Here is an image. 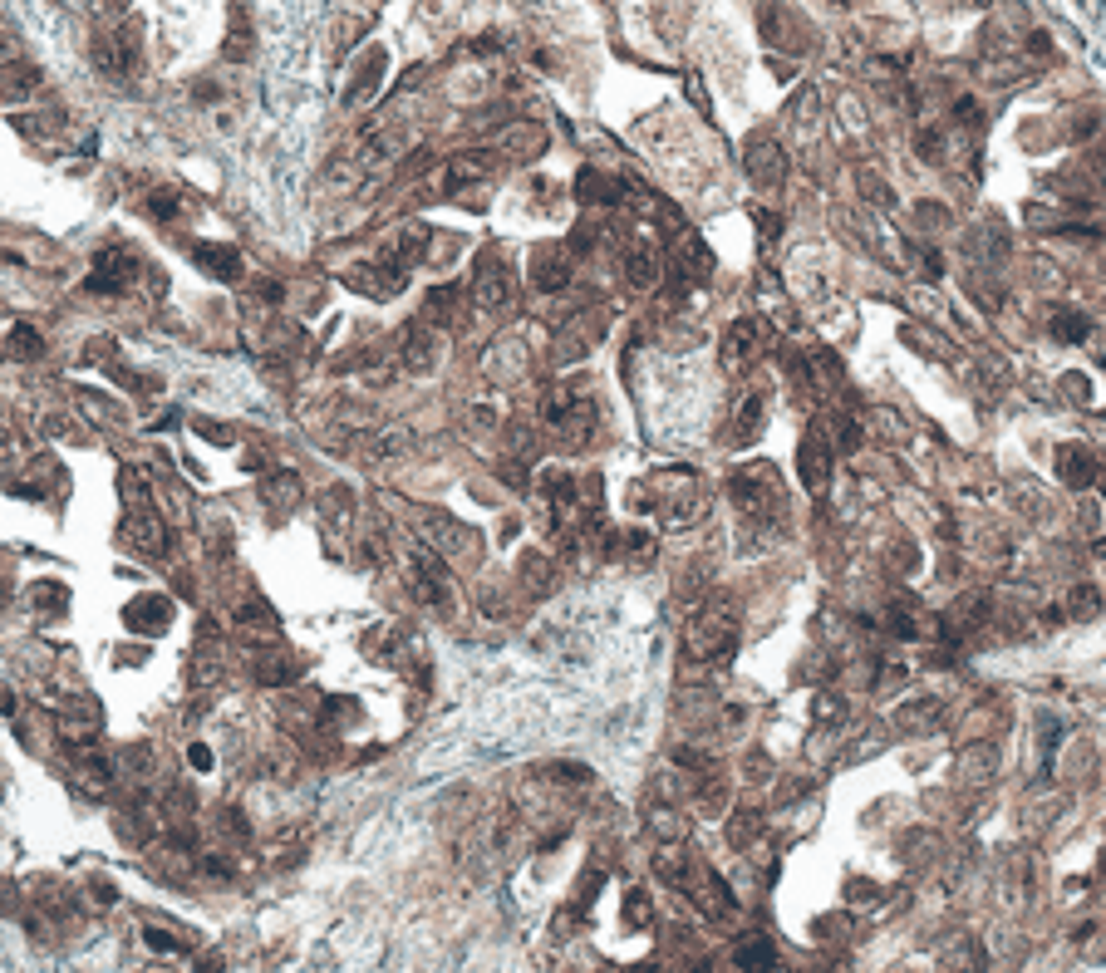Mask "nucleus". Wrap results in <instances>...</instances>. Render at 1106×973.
<instances>
[{"mask_svg": "<svg viewBox=\"0 0 1106 973\" xmlns=\"http://www.w3.org/2000/svg\"><path fill=\"white\" fill-rule=\"evenodd\" d=\"M733 644H738V605L723 595L718 600L708 595L684 634V654L699 664H723V659H733Z\"/></svg>", "mask_w": 1106, "mask_h": 973, "instance_id": "f257e3e1", "label": "nucleus"}, {"mask_svg": "<svg viewBox=\"0 0 1106 973\" xmlns=\"http://www.w3.org/2000/svg\"><path fill=\"white\" fill-rule=\"evenodd\" d=\"M541 423L566 443V448H585V438L595 433V399H585L576 384H561L541 399Z\"/></svg>", "mask_w": 1106, "mask_h": 973, "instance_id": "f03ea898", "label": "nucleus"}, {"mask_svg": "<svg viewBox=\"0 0 1106 973\" xmlns=\"http://www.w3.org/2000/svg\"><path fill=\"white\" fill-rule=\"evenodd\" d=\"M467 300H472V305H482V310H507V305L517 300V266H512V261H507L497 246H487V251H477V256H472Z\"/></svg>", "mask_w": 1106, "mask_h": 973, "instance_id": "7ed1b4c3", "label": "nucleus"}, {"mask_svg": "<svg viewBox=\"0 0 1106 973\" xmlns=\"http://www.w3.org/2000/svg\"><path fill=\"white\" fill-rule=\"evenodd\" d=\"M733 502H738V512L748 516L753 526H762V521H772V516L782 512V487H777V477L767 472V467H757V472H733Z\"/></svg>", "mask_w": 1106, "mask_h": 973, "instance_id": "20e7f679", "label": "nucleus"}, {"mask_svg": "<svg viewBox=\"0 0 1106 973\" xmlns=\"http://www.w3.org/2000/svg\"><path fill=\"white\" fill-rule=\"evenodd\" d=\"M762 349H767V325L762 320H733L728 330H723V340H718V364L728 369V374H748L757 359H762Z\"/></svg>", "mask_w": 1106, "mask_h": 973, "instance_id": "39448f33", "label": "nucleus"}, {"mask_svg": "<svg viewBox=\"0 0 1106 973\" xmlns=\"http://www.w3.org/2000/svg\"><path fill=\"white\" fill-rule=\"evenodd\" d=\"M831 472H836V448H831V433L826 423H812L802 448H797V477L807 492H826L831 487Z\"/></svg>", "mask_w": 1106, "mask_h": 973, "instance_id": "423d86ee", "label": "nucleus"}, {"mask_svg": "<svg viewBox=\"0 0 1106 973\" xmlns=\"http://www.w3.org/2000/svg\"><path fill=\"white\" fill-rule=\"evenodd\" d=\"M138 271H143V261H138L133 246H104V251L94 256V271H89L84 290H94V295H118V290L133 286Z\"/></svg>", "mask_w": 1106, "mask_h": 973, "instance_id": "0eeeda50", "label": "nucleus"}, {"mask_svg": "<svg viewBox=\"0 0 1106 973\" xmlns=\"http://www.w3.org/2000/svg\"><path fill=\"white\" fill-rule=\"evenodd\" d=\"M600 340H605V320H600L595 310H581V315H571V320L556 330V340H551V364H581Z\"/></svg>", "mask_w": 1106, "mask_h": 973, "instance_id": "6e6552de", "label": "nucleus"}, {"mask_svg": "<svg viewBox=\"0 0 1106 973\" xmlns=\"http://www.w3.org/2000/svg\"><path fill=\"white\" fill-rule=\"evenodd\" d=\"M123 536L138 551H148V556H168L173 551V531H168V521H163L158 507H128L123 512Z\"/></svg>", "mask_w": 1106, "mask_h": 973, "instance_id": "1a4fd4ad", "label": "nucleus"}, {"mask_svg": "<svg viewBox=\"0 0 1106 973\" xmlns=\"http://www.w3.org/2000/svg\"><path fill=\"white\" fill-rule=\"evenodd\" d=\"M571 246H536L531 251V266H526V276H531V290H541V295H561V290L571 286Z\"/></svg>", "mask_w": 1106, "mask_h": 973, "instance_id": "9d476101", "label": "nucleus"}, {"mask_svg": "<svg viewBox=\"0 0 1106 973\" xmlns=\"http://www.w3.org/2000/svg\"><path fill=\"white\" fill-rule=\"evenodd\" d=\"M428 251H433V231L423 227V222H408V227L399 231V236H394L389 246H384V256H379V261H384L389 271L408 276V271H413L418 261H428Z\"/></svg>", "mask_w": 1106, "mask_h": 973, "instance_id": "9b49d317", "label": "nucleus"}, {"mask_svg": "<svg viewBox=\"0 0 1106 973\" xmlns=\"http://www.w3.org/2000/svg\"><path fill=\"white\" fill-rule=\"evenodd\" d=\"M399 364L408 374H433L438 369V330L428 320H413L399 335Z\"/></svg>", "mask_w": 1106, "mask_h": 973, "instance_id": "f8f14e48", "label": "nucleus"}, {"mask_svg": "<svg viewBox=\"0 0 1106 973\" xmlns=\"http://www.w3.org/2000/svg\"><path fill=\"white\" fill-rule=\"evenodd\" d=\"M669 266H674V276H679V281H703V276H713V251L703 246L699 231L679 227V231H674V251H669Z\"/></svg>", "mask_w": 1106, "mask_h": 973, "instance_id": "ddd939ff", "label": "nucleus"}, {"mask_svg": "<svg viewBox=\"0 0 1106 973\" xmlns=\"http://www.w3.org/2000/svg\"><path fill=\"white\" fill-rule=\"evenodd\" d=\"M620 197H625V182H620V177H610V172H600V168L576 172V202H581L585 212H615Z\"/></svg>", "mask_w": 1106, "mask_h": 973, "instance_id": "4468645a", "label": "nucleus"}, {"mask_svg": "<svg viewBox=\"0 0 1106 973\" xmlns=\"http://www.w3.org/2000/svg\"><path fill=\"white\" fill-rule=\"evenodd\" d=\"M487 177H492V153H458V158L443 163L438 187H443V197H463L467 187H477Z\"/></svg>", "mask_w": 1106, "mask_h": 973, "instance_id": "2eb2a0df", "label": "nucleus"}, {"mask_svg": "<svg viewBox=\"0 0 1106 973\" xmlns=\"http://www.w3.org/2000/svg\"><path fill=\"white\" fill-rule=\"evenodd\" d=\"M340 281H345V286H350L354 295H369V300H389V295H399V290H404L408 276L389 271L384 261H364V266H350V271H345Z\"/></svg>", "mask_w": 1106, "mask_h": 973, "instance_id": "dca6fc26", "label": "nucleus"}, {"mask_svg": "<svg viewBox=\"0 0 1106 973\" xmlns=\"http://www.w3.org/2000/svg\"><path fill=\"white\" fill-rule=\"evenodd\" d=\"M939 723H944V703L934 693H915L895 708V728L910 738H930V733H939Z\"/></svg>", "mask_w": 1106, "mask_h": 973, "instance_id": "f3484780", "label": "nucleus"}, {"mask_svg": "<svg viewBox=\"0 0 1106 973\" xmlns=\"http://www.w3.org/2000/svg\"><path fill=\"white\" fill-rule=\"evenodd\" d=\"M743 168H748V177H753L757 187H777L782 172H787V153H782L777 138H753L748 153H743Z\"/></svg>", "mask_w": 1106, "mask_h": 973, "instance_id": "a211bd4d", "label": "nucleus"}, {"mask_svg": "<svg viewBox=\"0 0 1106 973\" xmlns=\"http://www.w3.org/2000/svg\"><path fill=\"white\" fill-rule=\"evenodd\" d=\"M69 772L84 782V792H109L114 787V762L84 743H69Z\"/></svg>", "mask_w": 1106, "mask_h": 973, "instance_id": "6ab92c4d", "label": "nucleus"}, {"mask_svg": "<svg viewBox=\"0 0 1106 973\" xmlns=\"http://www.w3.org/2000/svg\"><path fill=\"white\" fill-rule=\"evenodd\" d=\"M123 625L138 634H163L173 625V600H168V595H138V600H128Z\"/></svg>", "mask_w": 1106, "mask_h": 973, "instance_id": "aec40b11", "label": "nucleus"}, {"mask_svg": "<svg viewBox=\"0 0 1106 973\" xmlns=\"http://www.w3.org/2000/svg\"><path fill=\"white\" fill-rule=\"evenodd\" d=\"M497 153H502L507 163H531V158L546 153V133H541L536 123H507V128L497 133Z\"/></svg>", "mask_w": 1106, "mask_h": 973, "instance_id": "412c9836", "label": "nucleus"}, {"mask_svg": "<svg viewBox=\"0 0 1106 973\" xmlns=\"http://www.w3.org/2000/svg\"><path fill=\"white\" fill-rule=\"evenodd\" d=\"M1097 472H1102V462L1092 458V448H1082V443H1067L1057 453V477H1062L1067 492H1087L1097 482Z\"/></svg>", "mask_w": 1106, "mask_h": 973, "instance_id": "4be33fe9", "label": "nucleus"}, {"mask_svg": "<svg viewBox=\"0 0 1106 973\" xmlns=\"http://www.w3.org/2000/svg\"><path fill=\"white\" fill-rule=\"evenodd\" d=\"M620 281L630 290H654L659 286V256L644 246V241H630L620 251Z\"/></svg>", "mask_w": 1106, "mask_h": 973, "instance_id": "5701e85b", "label": "nucleus"}, {"mask_svg": "<svg viewBox=\"0 0 1106 973\" xmlns=\"http://www.w3.org/2000/svg\"><path fill=\"white\" fill-rule=\"evenodd\" d=\"M192 261H197V271H207L212 281H241V251H236V246L197 241V246H192Z\"/></svg>", "mask_w": 1106, "mask_h": 973, "instance_id": "b1692460", "label": "nucleus"}, {"mask_svg": "<svg viewBox=\"0 0 1106 973\" xmlns=\"http://www.w3.org/2000/svg\"><path fill=\"white\" fill-rule=\"evenodd\" d=\"M989 615H993V605H989V595L984 590H964L954 605H949V615H944V630L949 634H974L979 625H989Z\"/></svg>", "mask_w": 1106, "mask_h": 973, "instance_id": "393cba45", "label": "nucleus"}, {"mask_svg": "<svg viewBox=\"0 0 1106 973\" xmlns=\"http://www.w3.org/2000/svg\"><path fill=\"white\" fill-rule=\"evenodd\" d=\"M261 502H266V512L291 516L305 502V487H300L295 472H271V477H261Z\"/></svg>", "mask_w": 1106, "mask_h": 973, "instance_id": "a878e982", "label": "nucleus"}, {"mask_svg": "<svg viewBox=\"0 0 1106 973\" xmlns=\"http://www.w3.org/2000/svg\"><path fill=\"white\" fill-rule=\"evenodd\" d=\"M384 69H389V55L384 50H364V64L350 74V89H345V104H369L374 99V89H379V79H384Z\"/></svg>", "mask_w": 1106, "mask_h": 973, "instance_id": "bb28decb", "label": "nucleus"}, {"mask_svg": "<svg viewBox=\"0 0 1106 973\" xmlns=\"http://www.w3.org/2000/svg\"><path fill=\"white\" fill-rule=\"evenodd\" d=\"M300 659H295L286 644H276V649H266L261 659H256V684H266V688H281V684H295L300 679Z\"/></svg>", "mask_w": 1106, "mask_h": 973, "instance_id": "cd10ccee", "label": "nucleus"}, {"mask_svg": "<svg viewBox=\"0 0 1106 973\" xmlns=\"http://www.w3.org/2000/svg\"><path fill=\"white\" fill-rule=\"evenodd\" d=\"M733 969L738 973H777V949L762 939V934H743L738 944H733Z\"/></svg>", "mask_w": 1106, "mask_h": 973, "instance_id": "c85d7f7f", "label": "nucleus"}, {"mask_svg": "<svg viewBox=\"0 0 1106 973\" xmlns=\"http://www.w3.org/2000/svg\"><path fill=\"white\" fill-rule=\"evenodd\" d=\"M900 340L910 344V349H920L925 359H939V364H949V359H959V349L954 340H944V335H934L930 325H905L900 330Z\"/></svg>", "mask_w": 1106, "mask_h": 973, "instance_id": "c756f323", "label": "nucleus"}, {"mask_svg": "<svg viewBox=\"0 0 1106 973\" xmlns=\"http://www.w3.org/2000/svg\"><path fill=\"white\" fill-rule=\"evenodd\" d=\"M998 772V747L993 743H969L959 752V777L964 782H989Z\"/></svg>", "mask_w": 1106, "mask_h": 973, "instance_id": "7c9ffc66", "label": "nucleus"}, {"mask_svg": "<svg viewBox=\"0 0 1106 973\" xmlns=\"http://www.w3.org/2000/svg\"><path fill=\"white\" fill-rule=\"evenodd\" d=\"M94 64H99L104 74H114V79H123V74L133 69V50L123 45V30H118V35H99V40H94Z\"/></svg>", "mask_w": 1106, "mask_h": 973, "instance_id": "2f4dec72", "label": "nucleus"}, {"mask_svg": "<svg viewBox=\"0 0 1106 973\" xmlns=\"http://www.w3.org/2000/svg\"><path fill=\"white\" fill-rule=\"evenodd\" d=\"M5 354L20 359V364H35V359H45V335L35 325H10L5 330Z\"/></svg>", "mask_w": 1106, "mask_h": 973, "instance_id": "473e14b6", "label": "nucleus"}, {"mask_svg": "<svg viewBox=\"0 0 1106 973\" xmlns=\"http://www.w3.org/2000/svg\"><path fill=\"white\" fill-rule=\"evenodd\" d=\"M757 433H762V399L748 394V399H738V408H733V428H728V438H733L738 448H748Z\"/></svg>", "mask_w": 1106, "mask_h": 973, "instance_id": "72a5a7b5", "label": "nucleus"}, {"mask_svg": "<svg viewBox=\"0 0 1106 973\" xmlns=\"http://www.w3.org/2000/svg\"><path fill=\"white\" fill-rule=\"evenodd\" d=\"M320 516H325V526L330 531H350L354 526V492L340 482V487H330L325 497H320Z\"/></svg>", "mask_w": 1106, "mask_h": 973, "instance_id": "f704fd0d", "label": "nucleus"}, {"mask_svg": "<svg viewBox=\"0 0 1106 973\" xmlns=\"http://www.w3.org/2000/svg\"><path fill=\"white\" fill-rule=\"evenodd\" d=\"M517 575H522V585L531 590V595H551L556 590V566L546 561V556H522V566H517Z\"/></svg>", "mask_w": 1106, "mask_h": 973, "instance_id": "c9c22d12", "label": "nucleus"}, {"mask_svg": "<svg viewBox=\"0 0 1106 973\" xmlns=\"http://www.w3.org/2000/svg\"><path fill=\"white\" fill-rule=\"evenodd\" d=\"M1048 330H1052V340H1062V344H1087V335H1092V320L1082 315V310H1057L1048 320Z\"/></svg>", "mask_w": 1106, "mask_h": 973, "instance_id": "e433bc0d", "label": "nucleus"}, {"mask_svg": "<svg viewBox=\"0 0 1106 973\" xmlns=\"http://www.w3.org/2000/svg\"><path fill=\"white\" fill-rule=\"evenodd\" d=\"M1102 610V590L1097 585H1072L1067 595H1062V615L1067 620H1092Z\"/></svg>", "mask_w": 1106, "mask_h": 973, "instance_id": "4c0bfd02", "label": "nucleus"}, {"mask_svg": "<svg viewBox=\"0 0 1106 973\" xmlns=\"http://www.w3.org/2000/svg\"><path fill=\"white\" fill-rule=\"evenodd\" d=\"M458 300H463V290H458V286H438L433 295H428L423 315H428V320H438V330H443V325H453V320H458Z\"/></svg>", "mask_w": 1106, "mask_h": 973, "instance_id": "58836bf2", "label": "nucleus"}, {"mask_svg": "<svg viewBox=\"0 0 1106 973\" xmlns=\"http://www.w3.org/2000/svg\"><path fill=\"white\" fill-rule=\"evenodd\" d=\"M757 831H762L757 806H738V811H733V821H728V841H733L738 851H748V846L757 841Z\"/></svg>", "mask_w": 1106, "mask_h": 973, "instance_id": "ea45409f", "label": "nucleus"}, {"mask_svg": "<svg viewBox=\"0 0 1106 973\" xmlns=\"http://www.w3.org/2000/svg\"><path fill=\"white\" fill-rule=\"evenodd\" d=\"M30 89H40V74H35V69H10V74L0 79V104L30 99Z\"/></svg>", "mask_w": 1106, "mask_h": 973, "instance_id": "a19ab883", "label": "nucleus"}, {"mask_svg": "<svg viewBox=\"0 0 1106 973\" xmlns=\"http://www.w3.org/2000/svg\"><path fill=\"white\" fill-rule=\"evenodd\" d=\"M227 59H251V25H246V10H232V30H227Z\"/></svg>", "mask_w": 1106, "mask_h": 973, "instance_id": "79ce46f5", "label": "nucleus"}, {"mask_svg": "<svg viewBox=\"0 0 1106 973\" xmlns=\"http://www.w3.org/2000/svg\"><path fill=\"white\" fill-rule=\"evenodd\" d=\"M979 939H959L954 949H949V969L954 973H979Z\"/></svg>", "mask_w": 1106, "mask_h": 973, "instance_id": "37998d69", "label": "nucleus"}, {"mask_svg": "<svg viewBox=\"0 0 1106 973\" xmlns=\"http://www.w3.org/2000/svg\"><path fill=\"white\" fill-rule=\"evenodd\" d=\"M217 831H222V841H246V816L236 806H222L217 811Z\"/></svg>", "mask_w": 1106, "mask_h": 973, "instance_id": "c03bdc74", "label": "nucleus"}, {"mask_svg": "<svg viewBox=\"0 0 1106 973\" xmlns=\"http://www.w3.org/2000/svg\"><path fill=\"white\" fill-rule=\"evenodd\" d=\"M143 944H148L153 954H182L177 934H168V929H158V924H148V929H143Z\"/></svg>", "mask_w": 1106, "mask_h": 973, "instance_id": "a18cd8bd", "label": "nucleus"}, {"mask_svg": "<svg viewBox=\"0 0 1106 973\" xmlns=\"http://www.w3.org/2000/svg\"><path fill=\"white\" fill-rule=\"evenodd\" d=\"M236 620H241V625H266V630L276 625V615L266 610V600H246V605H236Z\"/></svg>", "mask_w": 1106, "mask_h": 973, "instance_id": "49530a36", "label": "nucleus"}, {"mask_svg": "<svg viewBox=\"0 0 1106 973\" xmlns=\"http://www.w3.org/2000/svg\"><path fill=\"white\" fill-rule=\"evenodd\" d=\"M30 600H35V610H45V600H50V610H59V605L69 600V590L55 585V580H50V585H30Z\"/></svg>", "mask_w": 1106, "mask_h": 973, "instance_id": "de8ad7c7", "label": "nucleus"}, {"mask_svg": "<svg viewBox=\"0 0 1106 973\" xmlns=\"http://www.w3.org/2000/svg\"><path fill=\"white\" fill-rule=\"evenodd\" d=\"M148 212H153L158 222H177V217H182V212H177L173 192H153V197H148Z\"/></svg>", "mask_w": 1106, "mask_h": 973, "instance_id": "09e8293b", "label": "nucleus"}, {"mask_svg": "<svg viewBox=\"0 0 1106 973\" xmlns=\"http://www.w3.org/2000/svg\"><path fill=\"white\" fill-rule=\"evenodd\" d=\"M192 428H197V433H202V438H212V443H222V448H232V443H236V433H232V428H227V423H212V418H197V423H192Z\"/></svg>", "mask_w": 1106, "mask_h": 973, "instance_id": "8fccbe9b", "label": "nucleus"}, {"mask_svg": "<svg viewBox=\"0 0 1106 973\" xmlns=\"http://www.w3.org/2000/svg\"><path fill=\"white\" fill-rule=\"evenodd\" d=\"M861 197H871V202H880V207L890 202V192H885V182H880L875 172H861Z\"/></svg>", "mask_w": 1106, "mask_h": 973, "instance_id": "3c124183", "label": "nucleus"}, {"mask_svg": "<svg viewBox=\"0 0 1106 973\" xmlns=\"http://www.w3.org/2000/svg\"><path fill=\"white\" fill-rule=\"evenodd\" d=\"M753 217H757V227H762V236H777V231H782V222H777V217H772L767 207H757Z\"/></svg>", "mask_w": 1106, "mask_h": 973, "instance_id": "603ef678", "label": "nucleus"}, {"mask_svg": "<svg viewBox=\"0 0 1106 973\" xmlns=\"http://www.w3.org/2000/svg\"><path fill=\"white\" fill-rule=\"evenodd\" d=\"M187 762H192L197 772H207V767H212V752H207V747L197 743V747H187Z\"/></svg>", "mask_w": 1106, "mask_h": 973, "instance_id": "864d4df0", "label": "nucleus"}, {"mask_svg": "<svg viewBox=\"0 0 1106 973\" xmlns=\"http://www.w3.org/2000/svg\"><path fill=\"white\" fill-rule=\"evenodd\" d=\"M197 973H227L222 954H202V959H197Z\"/></svg>", "mask_w": 1106, "mask_h": 973, "instance_id": "5fc2aeb1", "label": "nucleus"}, {"mask_svg": "<svg viewBox=\"0 0 1106 973\" xmlns=\"http://www.w3.org/2000/svg\"><path fill=\"white\" fill-rule=\"evenodd\" d=\"M89 890H94V900H99V905H114V900H118V890H114V885H104V880H94Z\"/></svg>", "mask_w": 1106, "mask_h": 973, "instance_id": "6e6d98bb", "label": "nucleus"}, {"mask_svg": "<svg viewBox=\"0 0 1106 973\" xmlns=\"http://www.w3.org/2000/svg\"><path fill=\"white\" fill-rule=\"evenodd\" d=\"M1102 880H1106V856H1102Z\"/></svg>", "mask_w": 1106, "mask_h": 973, "instance_id": "4d7b16f0", "label": "nucleus"}]
</instances>
